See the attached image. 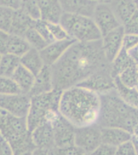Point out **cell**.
Wrapping results in <instances>:
<instances>
[{
  "label": "cell",
  "instance_id": "20",
  "mask_svg": "<svg viewBox=\"0 0 138 155\" xmlns=\"http://www.w3.org/2000/svg\"><path fill=\"white\" fill-rule=\"evenodd\" d=\"M110 5L121 25L127 23L137 10L134 0H111Z\"/></svg>",
  "mask_w": 138,
  "mask_h": 155
},
{
  "label": "cell",
  "instance_id": "22",
  "mask_svg": "<svg viewBox=\"0 0 138 155\" xmlns=\"http://www.w3.org/2000/svg\"><path fill=\"white\" fill-rule=\"evenodd\" d=\"M12 78L18 84L22 93L28 94L33 85L35 75L24 66L20 65L17 68V70H15Z\"/></svg>",
  "mask_w": 138,
  "mask_h": 155
},
{
  "label": "cell",
  "instance_id": "4",
  "mask_svg": "<svg viewBox=\"0 0 138 155\" xmlns=\"http://www.w3.org/2000/svg\"><path fill=\"white\" fill-rule=\"evenodd\" d=\"M0 135L9 143L13 151L23 149L35 150L26 117H17L0 108Z\"/></svg>",
  "mask_w": 138,
  "mask_h": 155
},
{
  "label": "cell",
  "instance_id": "10",
  "mask_svg": "<svg viewBox=\"0 0 138 155\" xmlns=\"http://www.w3.org/2000/svg\"><path fill=\"white\" fill-rule=\"evenodd\" d=\"M56 147H65L74 145L75 127L61 115L52 124Z\"/></svg>",
  "mask_w": 138,
  "mask_h": 155
},
{
  "label": "cell",
  "instance_id": "33",
  "mask_svg": "<svg viewBox=\"0 0 138 155\" xmlns=\"http://www.w3.org/2000/svg\"><path fill=\"white\" fill-rule=\"evenodd\" d=\"M34 28L36 29V31L41 34V36L43 37L48 44L53 42V36L51 35L49 28H48V21H45L44 19H36L34 23Z\"/></svg>",
  "mask_w": 138,
  "mask_h": 155
},
{
  "label": "cell",
  "instance_id": "38",
  "mask_svg": "<svg viewBox=\"0 0 138 155\" xmlns=\"http://www.w3.org/2000/svg\"><path fill=\"white\" fill-rule=\"evenodd\" d=\"M138 45V34L124 33L123 39V48L129 51L133 48Z\"/></svg>",
  "mask_w": 138,
  "mask_h": 155
},
{
  "label": "cell",
  "instance_id": "15",
  "mask_svg": "<svg viewBox=\"0 0 138 155\" xmlns=\"http://www.w3.org/2000/svg\"><path fill=\"white\" fill-rule=\"evenodd\" d=\"M59 2L64 13L91 18L98 4L92 0H59Z\"/></svg>",
  "mask_w": 138,
  "mask_h": 155
},
{
  "label": "cell",
  "instance_id": "7",
  "mask_svg": "<svg viewBox=\"0 0 138 155\" xmlns=\"http://www.w3.org/2000/svg\"><path fill=\"white\" fill-rule=\"evenodd\" d=\"M101 143V127L97 124L75 128L74 145L84 153H91Z\"/></svg>",
  "mask_w": 138,
  "mask_h": 155
},
{
  "label": "cell",
  "instance_id": "27",
  "mask_svg": "<svg viewBox=\"0 0 138 155\" xmlns=\"http://www.w3.org/2000/svg\"><path fill=\"white\" fill-rule=\"evenodd\" d=\"M124 86L136 87L138 83V67L136 64H133L124 70L117 77Z\"/></svg>",
  "mask_w": 138,
  "mask_h": 155
},
{
  "label": "cell",
  "instance_id": "25",
  "mask_svg": "<svg viewBox=\"0 0 138 155\" xmlns=\"http://www.w3.org/2000/svg\"><path fill=\"white\" fill-rule=\"evenodd\" d=\"M110 64H111V75L114 78H116L118 77L123 70L136 63L133 61L128 51L122 48L120 53L116 55V58H114L113 61Z\"/></svg>",
  "mask_w": 138,
  "mask_h": 155
},
{
  "label": "cell",
  "instance_id": "39",
  "mask_svg": "<svg viewBox=\"0 0 138 155\" xmlns=\"http://www.w3.org/2000/svg\"><path fill=\"white\" fill-rule=\"evenodd\" d=\"M0 155H13V150L4 138L0 139Z\"/></svg>",
  "mask_w": 138,
  "mask_h": 155
},
{
  "label": "cell",
  "instance_id": "50",
  "mask_svg": "<svg viewBox=\"0 0 138 155\" xmlns=\"http://www.w3.org/2000/svg\"><path fill=\"white\" fill-rule=\"evenodd\" d=\"M136 89H137V91H138V83H137V85H136Z\"/></svg>",
  "mask_w": 138,
  "mask_h": 155
},
{
  "label": "cell",
  "instance_id": "17",
  "mask_svg": "<svg viewBox=\"0 0 138 155\" xmlns=\"http://www.w3.org/2000/svg\"><path fill=\"white\" fill-rule=\"evenodd\" d=\"M35 19H33L22 7L14 11L12 26L9 33L17 36H24L26 31L34 25Z\"/></svg>",
  "mask_w": 138,
  "mask_h": 155
},
{
  "label": "cell",
  "instance_id": "40",
  "mask_svg": "<svg viewBox=\"0 0 138 155\" xmlns=\"http://www.w3.org/2000/svg\"><path fill=\"white\" fill-rule=\"evenodd\" d=\"M9 35V32L2 31L0 29V53H2V54L6 53V48H7Z\"/></svg>",
  "mask_w": 138,
  "mask_h": 155
},
{
  "label": "cell",
  "instance_id": "47",
  "mask_svg": "<svg viewBox=\"0 0 138 155\" xmlns=\"http://www.w3.org/2000/svg\"><path fill=\"white\" fill-rule=\"evenodd\" d=\"M134 2H135L136 7V9L138 10V0H134Z\"/></svg>",
  "mask_w": 138,
  "mask_h": 155
},
{
  "label": "cell",
  "instance_id": "32",
  "mask_svg": "<svg viewBox=\"0 0 138 155\" xmlns=\"http://www.w3.org/2000/svg\"><path fill=\"white\" fill-rule=\"evenodd\" d=\"M48 28L53 36V41H61L65 39L70 38L64 28L61 25L60 23H52L48 22Z\"/></svg>",
  "mask_w": 138,
  "mask_h": 155
},
{
  "label": "cell",
  "instance_id": "14",
  "mask_svg": "<svg viewBox=\"0 0 138 155\" xmlns=\"http://www.w3.org/2000/svg\"><path fill=\"white\" fill-rule=\"evenodd\" d=\"M62 91H63L53 88L50 91L31 97V105L46 112L59 111V105Z\"/></svg>",
  "mask_w": 138,
  "mask_h": 155
},
{
  "label": "cell",
  "instance_id": "18",
  "mask_svg": "<svg viewBox=\"0 0 138 155\" xmlns=\"http://www.w3.org/2000/svg\"><path fill=\"white\" fill-rule=\"evenodd\" d=\"M41 12V19L52 23H59L63 11L59 0H36Z\"/></svg>",
  "mask_w": 138,
  "mask_h": 155
},
{
  "label": "cell",
  "instance_id": "19",
  "mask_svg": "<svg viewBox=\"0 0 138 155\" xmlns=\"http://www.w3.org/2000/svg\"><path fill=\"white\" fill-rule=\"evenodd\" d=\"M133 134L123 128L116 127L101 128L102 142L117 147L123 142L131 140Z\"/></svg>",
  "mask_w": 138,
  "mask_h": 155
},
{
  "label": "cell",
  "instance_id": "1",
  "mask_svg": "<svg viewBox=\"0 0 138 155\" xmlns=\"http://www.w3.org/2000/svg\"><path fill=\"white\" fill-rule=\"evenodd\" d=\"M109 65L104 55L102 40L76 41L50 66L53 88L64 91L77 86L93 73Z\"/></svg>",
  "mask_w": 138,
  "mask_h": 155
},
{
  "label": "cell",
  "instance_id": "41",
  "mask_svg": "<svg viewBox=\"0 0 138 155\" xmlns=\"http://www.w3.org/2000/svg\"><path fill=\"white\" fill-rule=\"evenodd\" d=\"M21 0H0V6L11 7L14 10L21 7Z\"/></svg>",
  "mask_w": 138,
  "mask_h": 155
},
{
  "label": "cell",
  "instance_id": "48",
  "mask_svg": "<svg viewBox=\"0 0 138 155\" xmlns=\"http://www.w3.org/2000/svg\"><path fill=\"white\" fill-rule=\"evenodd\" d=\"M2 53H0V61H1V58H2Z\"/></svg>",
  "mask_w": 138,
  "mask_h": 155
},
{
  "label": "cell",
  "instance_id": "35",
  "mask_svg": "<svg viewBox=\"0 0 138 155\" xmlns=\"http://www.w3.org/2000/svg\"><path fill=\"white\" fill-rule=\"evenodd\" d=\"M124 32L130 34H138V10H136L128 21L123 25Z\"/></svg>",
  "mask_w": 138,
  "mask_h": 155
},
{
  "label": "cell",
  "instance_id": "44",
  "mask_svg": "<svg viewBox=\"0 0 138 155\" xmlns=\"http://www.w3.org/2000/svg\"><path fill=\"white\" fill-rule=\"evenodd\" d=\"M48 150H42V149H37L36 148L35 150L32 151L31 155H48Z\"/></svg>",
  "mask_w": 138,
  "mask_h": 155
},
{
  "label": "cell",
  "instance_id": "9",
  "mask_svg": "<svg viewBox=\"0 0 138 155\" xmlns=\"http://www.w3.org/2000/svg\"><path fill=\"white\" fill-rule=\"evenodd\" d=\"M92 19L101 32L102 36L118 27L122 26L112 11L110 3H98Z\"/></svg>",
  "mask_w": 138,
  "mask_h": 155
},
{
  "label": "cell",
  "instance_id": "37",
  "mask_svg": "<svg viewBox=\"0 0 138 155\" xmlns=\"http://www.w3.org/2000/svg\"><path fill=\"white\" fill-rule=\"evenodd\" d=\"M116 147L102 142L95 150L91 153L92 155H116Z\"/></svg>",
  "mask_w": 138,
  "mask_h": 155
},
{
  "label": "cell",
  "instance_id": "21",
  "mask_svg": "<svg viewBox=\"0 0 138 155\" xmlns=\"http://www.w3.org/2000/svg\"><path fill=\"white\" fill-rule=\"evenodd\" d=\"M20 65L24 66L36 76L44 67V64L40 51L31 48L20 58Z\"/></svg>",
  "mask_w": 138,
  "mask_h": 155
},
{
  "label": "cell",
  "instance_id": "3",
  "mask_svg": "<svg viewBox=\"0 0 138 155\" xmlns=\"http://www.w3.org/2000/svg\"><path fill=\"white\" fill-rule=\"evenodd\" d=\"M99 95L101 109L97 124L101 128H123L133 134L134 129L138 126V109L126 104L116 89Z\"/></svg>",
  "mask_w": 138,
  "mask_h": 155
},
{
  "label": "cell",
  "instance_id": "26",
  "mask_svg": "<svg viewBox=\"0 0 138 155\" xmlns=\"http://www.w3.org/2000/svg\"><path fill=\"white\" fill-rule=\"evenodd\" d=\"M20 65V58L11 53H3L0 61V77H12Z\"/></svg>",
  "mask_w": 138,
  "mask_h": 155
},
{
  "label": "cell",
  "instance_id": "12",
  "mask_svg": "<svg viewBox=\"0 0 138 155\" xmlns=\"http://www.w3.org/2000/svg\"><path fill=\"white\" fill-rule=\"evenodd\" d=\"M76 42L72 38L65 39L61 41H55L48 44L47 45L40 51L44 64L48 66H52L60 59L67 49Z\"/></svg>",
  "mask_w": 138,
  "mask_h": 155
},
{
  "label": "cell",
  "instance_id": "13",
  "mask_svg": "<svg viewBox=\"0 0 138 155\" xmlns=\"http://www.w3.org/2000/svg\"><path fill=\"white\" fill-rule=\"evenodd\" d=\"M31 138L33 145L37 149L49 150L55 146L53 125L48 122L35 128L31 133Z\"/></svg>",
  "mask_w": 138,
  "mask_h": 155
},
{
  "label": "cell",
  "instance_id": "30",
  "mask_svg": "<svg viewBox=\"0 0 138 155\" xmlns=\"http://www.w3.org/2000/svg\"><path fill=\"white\" fill-rule=\"evenodd\" d=\"M14 9L11 7L0 6V29L9 32L12 26Z\"/></svg>",
  "mask_w": 138,
  "mask_h": 155
},
{
  "label": "cell",
  "instance_id": "36",
  "mask_svg": "<svg viewBox=\"0 0 138 155\" xmlns=\"http://www.w3.org/2000/svg\"><path fill=\"white\" fill-rule=\"evenodd\" d=\"M116 155H136L132 139L117 146Z\"/></svg>",
  "mask_w": 138,
  "mask_h": 155
},
{
  "label": "cell",
  "instance_id": "16",
  "mask_svg": "<svg viewBox=\"0 0 138 155\" xmlns=\"http://www.w3.org/2000/svg\"><path fill=\"white\" fill-rule=\"evenodd\" d=\"M53 89V75L51 67L44 65L41 71L35 76L33 85L28 95L30 97L36 96L50 91Z\"/></svg>",
  "mask_w": 138,
  "mask_h": 155
},
{
  "label": "cell",
  "instance_id": "24",
  "mask_svg": "<svg viewBox=\"0 0 138 155\" xmlns=\"http://www.w3.org/2000/svg\"><path fill=\"white\" fill-rule=\"evenodd\" d=\"M115 87L120 97L126 104L138 109V91L136 87H126L117 77L115 78Z\"/></svg>",
  "mask_w": 138,
  "mask_h": 155
},
{
  "label": "cell",
  "instance_id": "2",
  "mask_svg": "<svg viewBox=\"0 0 138 155\" xmlns=\"http://www.w3.org/2000/svg\"><path fill=\"white\" fill-rule=\"evenodd\" d=\"M100 109V95L96 92L79 86H74L62 91L59 111L75 128L98 123Z\"/></svg>",
  "mask_w": 138,
  "mask_h": 155
},
{
  "label": "cell",
  "instance_id": "42",
  "mask_svg": "<svg viewBox=\"0 0 138 155\" xmlns=\"http://www.w3.org/2000/svg\"><path fill=\"white\" fill-rule=\"evenodd\" d=\"M129 55L132 58L133 61L134 62L138 65V45H136V47L133 48L132 49H130L129 51H128Z\"/></svg>",
  "mask_w": 138,
  "mask_h": 155
},
{
  "label": "cell",
  "instance_id": "46",
  "mask_svg": "<svg viewBox=\"0 0 138 155\" xmlns=\"http://www.w3.org/2000/svg\"><path fill=\"white\" fill-rule=\"evenodd\" d=\"M96 2L97 3H110L111 2V0H92Z\"/></svg>",
  "mask_w": 138,
  "mask_h": 155
},
{
  "label": "cell",
  "instance_id": "6",
  "mask_svg": "<svg viewBox=\"0 0 138 155\" xmlns=\"http://www.w3.org/2000/svg\"><path fill=\"white\" fill-rule=\"evenodd\" d=\"M77 86L87 88L99 94L116 89L115 78L111 72V64L93 73Z\"/></svg>",
  "mask_w": 138,
  "mask_h": 155
},
{
  "label": "cell",
  "instance_id": "34",
  "mask_svg": "<svg viewBox=\"0 0 138 155\" xmlns=\"http://www.w3.org/2000/svg\"><path fill=\"white\" fill-rule=\"evenodd\" d=\"M21 7L35 20L41 19V12L36 0H25L22 2Z\"/></svg>",
  "mask_w": 138,
  "mask_h": 155
},
{
  "label": "cell",
  "instance_id": "29",
  "mask_svg": "<svg viewBox=\"0 0 138 155\" xmlns=\"http://www.w3.org/2000/svg\"><path fill=\"white\" fill-rule=\"evenodd\" d=\"M22 93L15 81L12 77H0V94H15Z\"/></svg>",
  "mask_w": 138,
  "mask_h": 155
},
{
  "label": "cell",
  "instance_id": "11",
  "mask_svg": "<svg viewBox=\"0 0 138 155\" xmlns=\"http://www.w3.org/2000/svg\"><path fill=\"white\" fill-rule=\"evenodd\" d=\"M123 25L114 29L102 36V45L104 55L109 63H111L123 48V39L124 36Z\"/></svg>",
  "mask_w": 138,
  "mask_h": 155
},
{
  "label": "cell",
  "instance_id": "31",
  "mask_svg": "<svg viewBox=\"0 0 138 155\" xmlns=\"http://www.w3.org/2000/svg\"><path fill=\"white\" fill-rule=\"evenodd\" d=\"M48 155H83L82 152L76 145H70L65 147H56L54 146L48 151Z\"/></svg>",
  "mask_w": 138,
  "mask_h": 155
},
{
  "label": "cell",
  "instance_id": "43",
  "mask_svg": "<svg viewBox=\"0 0 138 155\" xmlns=\"http://www.w3.org/2000/svg\"><path fill=\"white\" fill-rule=\"evenodd\" d=\"M33 150H30V149L15 150V151H13V155H31Z\"/></svg>",
  "mask_w": 138,
  "mask_h": 155
},
{
  "label": "cell",
  "instance_id": "45",
  "mask_svg": "<svg viewBox=\"0 0 138 155\" xmlns=\"http://www.w3.org/2000/svg\"><path fill=\"white\" fill-rule=\"evenodd\" d=\"M132 140H133V145H134V147H135L136 150V154L138 155V139L135 137H132Z\"/></svg>",
  "mask_w": 138,
  "mask_h": 155
},
{
  "label": "cell",
  "instance_id": "8",
  "mask_svg": "<svg viewBox=\"0 0 138 155\" xmlns=\"http://www.w3.org/2000/svg\"><path fill=\"white\" fill-rule=\"evenodd\" d=\"M31 107V97L20 93L0 94V108L17 117H26Z\"/></svg>",
  "mask_w": 138,
  "mask_h": 155
},
{
  "label": "cell",
  "instance_id": "52",
  "mask_svg": "<svg viewBox=\"0 0 138 155\" xmlns=\"http://www.w3.org/2000/svg\"><path fill=\"white\" fill-rule=\"evenodd\" d=\"M137 67H138V65H137Z\"/></svg>",
  "mask_w": 138,
  "mask_h": 155
},
{
  "label": "cell",
  "instance_id": "5",
  "mask_svg": "<svg viewBox=\"0 0 138 155\" xmlns=\"http://www.w3.org/2000/svg\"><path fill=\"white\" fill-rule=\"evenodd\" d=\"M59 23L70 38L76 41L89 42L102 39L101 32L91 17L63 12Z\"/></svg>",
  "mask_w": 138,
  "mask_h": 155
},
{
  "label": "cell",
  "instance_id": "23",
  "mask_svg": "<svg viewBox=\"0 0 138 155\" xmlns=\"http://www.w3.org/2000/svg\"><path fill=\"white\" fill-rule=\"evenodd\" d=\"M31 47L24 36L10 34L7 41L6 53H11L21 58Z\"/></svg>",
  "mask_w": 138,
  "mask_h": 155
},
{
  "label": "cell",
  "instance_id": "51",
  "mask_svg": "<svg viewBox=\"0 0 138 155\" xmlns=\"http://www.w3.org/2000/svg\"><path fill=\"white\" fill-rule=\"evenodd\" d=\"M21 1L22 2H24V1H25V0H21Z\"/></svg>",
  "mask_w": 138,
  "mask_h": 155
},
{
  "label": "cell",
  "instance_id": "49",
  "mask_svg": "<svg viewBox=\"0 0 138 155\" xmlns=\"http://www.w3.org/2000/svg\"><path fill=\"white\" fill-rule=\"evenodd\" d=\"M83 155H92V154H91V153H84Z\"/></svg>",
  "mask_w": 138,
  "mask_h": 155
},
{
  "label": "cell",
  "instance_id": "28",
  "mask_svg": "<svg viewBox=\"0 0 138 155\" xmlns=\"http://www.w3.org/2000/svg\"><path fill=\"white\" fill-rule=\"evenodd\" d=\"M24 37L26 39L31 48H36L39 51L43 49L48 45L45 40L41 36V34L39 33L38 31H36V29L34 28V25L26 31Z\"/></svg>",
  "mask_w": 138,
  "mask_h": 155
}]
</instances>
